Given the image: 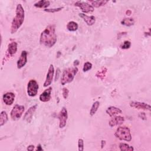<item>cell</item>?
I'll list each match as a JSON object with an SVG mask.
<instances>
[{"label":"cell","instance_id":"7c38bea8","mask_svg":"<svg viewBox=\"0 0 151 151\" xmlns=\"http://www.w3.org/2000/svg\"><path fill=\"white\" fill-rule=\"evenodd\" d=\"M27 54H28V53H27V52L25 50L22 51L20 55V57L18 59L17 62V66L18 69H21V68H23L27 64Z\"/></svg>","mask_w":151,"mask_h":151},{"label":"cell","instance_id":"5b68a950","mask_svg":"<svg viewBox=\"0 0 151 151\" xmlns=\"http://www.w3.org/2000/svg\"><path fill=\"white\" fill-rule=\"evenodd\" d=\"M17 46L18 44L16 42H13L9 43L8 45V48L5 53L4 57L3 58V65L4 64L5 61H8L10 58L12 57L14 55H15L17 51Z\"/></svg>","mask_w":151,"mask_h":151},{"label":"cell","instance_id":"52a82bcc","mask_svg":"<svg viewBox=\"0 0 151 151\" xmlns=\"http://www.w3.org/2000/svg\"><path fill=\"white\" fill-rule=\"evenodd\" d=\"M39 85L34 79L30 80L27 85V94L30 97H34L37 94Z\"/></svg>","mask_w":151,"mask_h":151},{"label":"cell","instance_id":"8992f818","mask_svg":"<svg viewBox=\"0 0 151 151\" xmlns=\"http://www.w3.org/2000/svg\"><path fill=\"white\" fill-rule=\"evenodd\" d=\"M25 111V107L23 105H16L13 107L11 111V118L13 120H17L20 119Z\"/></svg>","mask_w":151,"mask_h":151},{"label":"cell","instance_id":"74e56055","mask_svg":"<svg viewBox=\"0 0 151 151\" xmlns=\"http://www.w3.org/2000/svg\"><path fill=\"white\" fill-rule=\"evenodd\" d=\"M126 14L127 15H128V16H130V15L131 14H132V11H131V10H128V11H126Z\"/></svg>","mask_w":151,"mask_h":151},{"label":"cell","instance_id":"ba28073f","mask_svg":"<svg viewBox=\"0 0 151 151\" xmlns=\"http://www.w3.org/2000/svg\"><path fill=\"white\" fill-rule=\"evenodd\" d=\"M57 118L59 120V128L61 129L64 128L67 124V120L68 119L67 110L66 107H63L61 109Z\"/></svg>","mask_w":151,"mask_h":151},{"label":"cell","instance_id":"484cf974","mask_svg":"<svg viewBox=\"0 0 151 151\" xmlns=\"http://www.w3.org/2000/svg\"><path fill=\"white\" fill-rule=\"evenodd\" d=\"M119 146L121 151H133L134 150L133 147L125 143H120Z\"/></svg>","mask_w":151,"mask_h":151},{"label":"cell","instance_id":"30bf717a","mask_svg":"<svg viewBox=\"0 0 151 151\" xmlns=\"http://www.w3.org/2000/svg\"><path fill=\"white\" fill-rule=\"evenodd\" d=\"M54 66L51 64L49 66L48 72L46 76V79L44 83V87H47L48 86H50L51 84L52 83L53 78H54Z\"/></svg>","mask_w":151,"mask_h":151},{"label":"cell","instance_id":"9a60e30c","mask_svg":"<svg viewBox=\"0 0 151 151\" xmlns=\"http://www.w3.org/2000/svg\"><path fill=\"white\" fill-rule=\"evenodd\" d=\"M15 97L16 96L14 93H13L12 92H7L3 95V102L6 105L10 106L12 104H13L14 102Z\"/></svg>","mask_w":151,"mask_h":151},{"label":"cell","instance_id":"cb8c5ba5","mask_svg":"<svg viewBox=\"0 0 151 151\" xmlns=\"http://www.w3.org/2000/svg\"><path fill=\"white\" fill-rule=\"evenodd\" d=\"M99 106H100V102L99 101L95 102L93 104V105L91 107V109H90V115L91 116H93L96 114V112L98 111Z\"/></svg>","mask_w":151,"mask_h":151},{"label":"cell","instance_id":"d6a6232c","mask_svg":"<svg viewBox=\"0 0 151 151\" xmlns=\"http://www.w3.org/2000/svg\"><path fill=\"white\" fill-rule=\"evenodd\" d=\"M139 116L143 120H146V115L145 113H140L139 115Z\"/></svg>","mask_w":151,"mask_h":151},{"label":"cell","instance_id":"9c48e42d","mask_svg":"<svg viewBox=\"0 0 151 151\" xmlns=\"http://www.w3.org/2000/svg\"><path fill=\"white\" fill-rule=\"evenodd\" d=\"M74 5L80 8L81 11L84 13H89L94 11V7L87 2H85L82 1H76Z\"/></svg>","mask_w":151,"mask_h":151},{"label":"cell","instance_id":"4316f807","mask_svg":"<svg viewBox=\"0 0 151 151\" xmlns=\"http://www.w3.org/2000/svg\"><path fill=\"white\" fill-rule=\"evenodd\" d=\"M92 64L90 62H86L84 65H83V71L84 72H86L92 69Z\"/></svg>","mask_w":151,"mask_h":151},{"label":"cell","instance_id":"d6986e66","mask_svg":"<svg viewBox=\"0 0 151 151\" xmlns=\"http://www.w3.org/2000/svg\"><path fill=\"white\" fill-rule=\"evenodd\" d=\"M50 2L49 1H45V0H41L35 3L34 4V6L38 8H45L47 9V8L50 5Z\"/></svg>","mask_w":151,"mask_h":151},{"label":"cell","instance_id":"6da1fadb","mask_svg":"<svg viewBox=\"0 0 151 151\" xmlns=\"http://www.w3.org/2000/svg\"><path fill=\"white\" fill-rule=\"evenodd\" d=\"M56 42L57 35L56 33V25H49L41 33L40 43L47 47L51 48L56 44Z\"/></svg>","mask_w":151,"mask_h":151},{"label":"cell","instance_id":"44dd1931","mask_svg":"<svg viewBox=\"0 0 151 151\" xmlns=\"http://www.w3.org/2000/svg\"><path fill=\"white\" fill-rule=\"evenodd\" d=\"M88 2H89L93 7L99 8L106 5L108 3V1L100 0V1H89Z\"/></svg>","mask_w":151,"mask_h":151},{"label":"cell","instance_id":"3957f363","mask_svg":"<svg viewBox=\"0 0 151 151\" xmlns=\"http://www.w3.org/2000/svg\"><path fill=\"white\" fill-rule=\"evenodd\" d=\"M78 68L77 67H69L64 70L61 77V83L63 86L70 83L73 81L74 77L78 73Z\"/></svg>","mask_w":151,"mask_h":151},{"label":"cell","instance_id":"1f68e13d","mask_svg":"<svg viewBox=\"0 0 151 151\" xmlns=\"http://www.w3.org/2000/svg\"><path fill=\"white\" fill-rule=\"evenodd\" d=\"M60 73V68H57V70H56V77H55V81H57L59 77V75Z\"/></svg>","mask_w":151,"mask_h":151},{"label":"cell","instance_id":"f546056e","mask_svg":"<svg viewBox=\"0 0 151 151\" xmlns=\"http://www.w3.org/2000/svg\"><path fill=\"white\" fill-rule=\"evenodd\" d=\"M78 149L79 151L84 150V141L82 139H79L78 140Z\"/></svg>","mask_w":151,"mask_h":151},{"label":"cell","instance_id":"5bb4252c","mask_svg":"<svg viewBox=\"0 0 151 151\" xmlns=\"http://www.w3.org/2000/svg\"><path fill=\"white\" fill-rule=\"evenodd\" d=\"M51 92H52V87H49L47 89H46L42 94L40 95L39 99L41 102H47L50 100L51 98Z\"/></svg>","mask_w":151,"mask_h":151},{"label":"cell","instance_id":"8fae6325","mask_svg":"<svg viewBox=\"0 0 151 151\" xmlns=\"http://www.w3.org/2000/svg\"><path fill=\"white\" fill-rule=\"evenodd\" d=\"M130 106L133 108L138 109H142V110H146V111H150L151 107L150 105L144 103V102H136L132 101L130 102Z\"/></svg>","mask_w":151,"mask_h":151},{"label":"cell","instance_id":"7a4b0ae2","mask_svg":"<svg viewBox=\"0 0 151 151\" xmlns=\"http://www.w3.org/2000/svg\"><path fill=\"white\" fill-rule=\"evenodd\" d=\"M25 19V11L21 4L17 5L16 10V16L13 18L11 26V33H16L22 26Z\"/></svg>","mask_w":151,"mask_h":151},{"label":"cell","instance_id":"ffe728a7","mask_svg":"<svg viewBox=\"0 0 151 151\" xmlns=\"http://www.w3.org/2000/svg\"><path fill=\"white\" fill-rule=\"evenodd\" d=\"M79 28L78 24L73 21H69L67 24V29L71 32H74L77 30Z\"/></svg>","mask_w":151,"mask_h":151},{"label":"cell","instance_id":"e575fe53","mask_svg":"<svg viewBox=\"0 0 151 151\" xmlns=\"http://www.w3.org/2000/svg\"><path fill=\"white\" fill-rule=\"evenodd\" d=\"M43 149L42 148V145H41L40 144H39L37 147V149H36V150H43Z\"/></svg>","mask_w":151,"mask_h":151},{"label":"cell","instance_id":"4dcf8cb0","mask_svg":"<svg viewBox=\"0 0 151 151\" xmlns=\"http://www.w3.org/2000/svg\"><path fill=\"white\" fill-rule=\"evenodd\" d=\"M62 94H63V96L64 99H67L68 96V94H69V90H68L67 88L64 87L62 90Z\"/></svg>","mask_w":151,"mask_h":151},{"label":"cell","instance_id":"2e32d148","mask_svg":"<svg viewBox=\"0 0 151 151\" xmlns=\"http://www.w3.org/2000/svg\"><path fill=\"white\" fill-rule=\"evenodd\" d=\"M113 118L111 119V120L109 121V126L110 127H114L118 125H120L122 123L124 122L125 119L123 117L120 116H113Z\"/></svg>","mask_w":151,"mask_h":151},{"label":"cell","instance_id":"277c9868","mask_svg":"<svg viewBox=\"0 0 151 151\" xmlns=\"http://www.w3.org/2000/svg\"><path fill=\"white\" fill-rule=\"evenodd\" d=\"M115 136L121 141L131 142L132 141V135L129 128L126 126H120L115 132Z\"/></svg>","mask_w":151,"mask_h":151},{"label":"cell","instance_id":"7402d4cb","mask_svg":"<svg viewBox=\"0 0 151 151\" xmlns=\"http://www.w3.org/2000/svg\"><path fill=\"white\" fill-rule=\"evenodd\" d=\"M8 120V115L5 111H2L0 114V126L2 127Z\"/></svg>","mask_w":151,"mask_h":151},{"label":"cell","instance_id":"d4e9b609","mask_svg":"<svg viewBox=\"0 0 151 151\" xmlns=\"http://www.w3.org/2000/svg\"><path fill=\"white\" fill-rule=\"evenodd\" d=\"M120 23L122 25L127 27H131L134 24L135 20L132 18H125L121 21Z\"/></svg>","mask_w":151,"mask_h":151},{"label":"cell","instance_id":"83f0119b","mask_svg":"<svg viewBox=\"0 0 151 151\" xmlns=\"http://www.w3.org/2000/svg\"><path fill=\"white\" fill-rule=\"evenodd\" d=\"M131 46V43L129 41H125L120 46V48L123 50L129 49Z\"/></svg>","mask_w":151,"mask_h":151},{"label":"cell","instance_id":"f1b7e54d","mask_svg":"<svg viewBox=\"0 0 151 151\" xmlns=\"http://www.w3.org/2000/svg\"><path fill=\"white\" fill-rule=\"evenodd\" d=\"M63 9V7H59L57 8H53V9H45L44 11L47 12H50V13H54V12H57L59 11H61Z\"/></svg>","mask_w":151,"mask_h":151},{"label":"cell","instance_id":"836d02e7","mask_svg":"<svg viewBox=\"0 0 151 151\" xmlns=\"http://www.w3.org/2000/svg\"><path fill=\"white\" fill-rule=\"evenodd\" d=\"M34 149V146L31 145H30L28 147H27V150H30V151H32Z\"/></svg>","mask_w":151,"mask_h":151},{"label":"cell","instance_id":"8d00e7d4","mask_svg":"<svg viewBox=\"0 0 151 151\" xmlns=\"http://www.w3.org/2000/svg\"><path fill=\"white\" fill-rule=\"evenodd\" d=\"M105 144H106V141H102V145H101L102 148H103L105 146Z\"/></svg>","mask_w":151,"mask_h":151},{"label":"cell","instance_id":"4fadbf2b","mask_svg":"<svg viewBox=\"0 0 151 151\" xmlns=\"http://www.w3.org/2000/svg\"><path fill=\"white\" fill-rule=\"evenodd\" d=\"M37 107V105H35L31 106L28 110H27V111L24 115L23 120H24L27 122L30 123L32 120L33 116L36 111Z\"/></svg>","mask_w":151,"mask_h":151},{"label":"cell","instance_id":"ac0fdd59","mask_svg":"<svg viewBox=\"0 0 151 151\" xmlns=\"http://www.w3.org/2000/svg\"><path fill=\"white\" fill-rule=\"evenodd\" d=\"M79 16L80 17H81L85 21V23L87 24V25H88L89 26L93 25L96 22V17L93 16H89L83 13H80Z\"/></svg>","mask_w":151,"mask_h":151},{"label":"cell","instance_id":"e0dca14e","mask_svg":"<svg viewBox=\"0 0 151 151\" xmlns=\"http://www.w3.org/2000/svg\"><path fill=\"white\" fill-rule=\"evenodd\" d=\"M106 112L110 117L112 118L117 115L121 114L122 113V111L115 106H110L106 109Z\"/></svg>","mask_w":151,"mask_h":151},{"label":"cell","instance_id":"d590c367","mask_svg":"<svg viewBox=\"0 0 151 151\" xmlns=\"http://www.w3.org/2000/svg\"><path fill=\"white\" fill-rule=\"evenodd\" d=\"M79 64V61L78 60H75V61H74V63H73V65H74V66H78Z\"/></svg>","mask_w":151,"mask_h":151},{"label":"cell","instance_id":"603a6c76","mask_svg":"<svg viewBox=\"0 0 151 151\" xmlns=\"http://www.w3.org/2000/svg\"><path fill=\"white\" fill-rule=\"evenodd\" d=\"M107 72V70L106 67H103L100 70H99L96 73V76L100 80H103L106 76V73Z\"/></svg>","mask_w":151,"mask_h":151}]
</instances>
